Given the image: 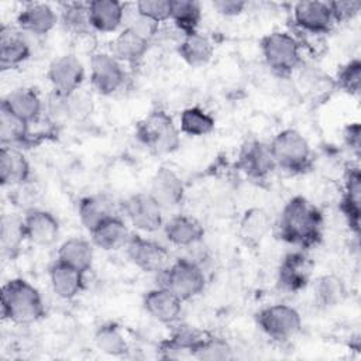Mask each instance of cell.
I'll use <instances>...</instances> for the list:
<instances>
[{
    "mask_svg": "<svg viewBox=\"0 0 361 361\" xmlns=\"http://www.w3.org/2000/svg\"><path fill=\"white\" fill-rule=\"evenodd\" d=\"M189 355L200 361H227L234 358L233 348L224 338L209 334L192 348Z\"/></svg>",
    "mask_w": 361,
    "mask_h": 361,
    "instance_id": "cell-38",
    "label": "cell"
},
{
    "mask_svg": "<svg viewBox=\"0 0 361 361\" xmlns=\"http://www.w3.org/2000/svg\"><path fill=\"white\" fill-rule=\"evenodd\" d=\"M276 230L283 241L310 248L322 240L323 214L306 197L293 196L282 207Z\"/></svg>",
    "mask_w": 361,
    "mask_h": 361,
    "instance_id": "cell-1",
    "label": "cell"
},
{
    "mask_svg": "<svg viewBox=\"0 0 361 361\" xmlns=\"http://www.w3.org/2000/svg\"><path fill=\"white\" fill-rule=\"evenodd\" d=\"M137 13L157 23H164L171 18L172 0H141L134 4Z\"/></svg>",
    "mask_w": 361,
    "mask_h": 361,
    "instance_id": "cell-42",
    "label": "cell"
},
{
    "mask_svg": "<svg viewBox=\"0 0 361 361\" xmlns=\"http://www.w3.org/2000/svg\"><path fill=\"white\" fill-rule=\"evenodd\" d=\"M142 305L152 319L164 324L178 322L182 313V300L171 290L159 286L145 293Z\"/></svg>",
    "mask_w": 361,
    "mask_h": 361,
    "instance_id": "cell-17",
    "label": "cell"
},
{
    "mask_svg": "<svg viewBox=\"0 0 361 361\" xmlns=\"http://www.w3.org/2000/svg\"><path fill=\"white\" fill-rule=\"evenodd\" d=\"M1 107L31 124L39 118L42 102L35 90L21 87L7 93L1 102Z\"/></svg>",
    "mask_w": 361,
    "mask_h": 361,
    "instance_id": "cell-26",
    "label": "cell"
},
{
    "mask_svg": "<svg viewBox=\"0 0 361 361\" xmlns=\"http://www.w3.org/2000/svg\"><path fill=\"white\" fill-rule=\"evenodd\" d=\"M31 55V48L25 37L13 30L11 27L3 25L0 30V66L3 71L18 68Z\"/></svg>",
    "mask_w": 361,
    "mask_h": 361,
    "instance_id": "cell-22",
    "label": "cell"
},
{
    "mask_svg": "<svg viewBox=\"0 0 361 361\" xmlns=\"http://www.w3.org/2000/svg\"><path fill=\"white\" fill-rule=\"evenodd\" d=\"M93 341L97 350L107 355L121 357L128 353V344L121 329L116 323H104L97 327Z\"/></svg>",
    "mask_w": 361,
    "mask_h": 361,
    "instance_id": "cell-34",
    "label": "cell"
},
{
    "mask_svg": "<svg viewBox=\"0 0 361 361\" xmlns=\"http://www.w3.org/2000/svg\"><path fill=\"white\" fill-rule=\"evenodd\" d=\"M293 21L296 27L307 34H327L336 24L329 1L302 0L293 4Z\"/></svg>",
    "mask_w": 361,
    "mask_h": 361,
    "instance_id": "cell-12",
    "label": "cell"
},
{
    "mask_svg": "<svg viewBox=\"0 0 361 361\" xmlns=\"http://www.w3.org/2000/svg\"><path fill=\"white\" fill-rule=\"evenodd\" d=\"M126 254L128 259L141 271L148 274H158L169 265L168 250L141 234H133L126 245Z\"/></svg>",
    "mask_w": 361,
    "mask_h": 361,
    "instance_id": "cell-10",
    "label": "cell"
},
{
    "mask_svg": "<svg viewBox=\"0 0 361 361\" xmlns=\"http://www.w3.org/2000/svg\"><path fill=\"white\" fill-rule=\"evenodd\" d=\"M48 79L56 96L69 97L79 90L85 79V68L78 56L61 55L49 63Z\"/></svg>",
    "mask_w": 361,
    "mask_h": 361,
    "instance_id": "cell-11",
    "label": "cell"
},
{
    "mask_svg": "<svg viewBox=\"0 0 361 361\" xmlns=\"http://www.w3.org/2000/svg\"><path fill=\"white\" fill-rule=\"evenodd\" d=\"M93 258V245L87 240L79 237L65 240L58 248V261L85 274L92 268Z\"/></svg>",
    "mask_w": 361,
    "mask_h": 361,
    "instance_id": "cell-29",
    "label": "cell"
},
{
    "mask_svg": "<svg viewBox=\"0 0 361 361\" xmlns=\"http://www.w3.org/2000/svg\"><path fill=\"white\" fill-rule=\"evenodd\" d=\"M257 323L269 338L276 341H288L302 329L300 313L285 303H275L261 309L257 313Z\"/></svg>",
    "mask_w": 361,
    "mask_h": 361,
    "instance_id": "cell-7",
    "label": "cell"
},
{
    "mask_svg": "<svg viewBox=\"0 0 361 361\" xmlns=\"http://www.w3.org/2000/svg\"><path fill=\"white\" fill-rule=\"evenodd\" d=\"M212 6L219 14L224 17H235L245 10L247 3L241 0H216L212 3Z\"/></svg>",
    "mask_w": 361,
    "mask_h": 361,
    "instance_id": "cell-46",
    "label": "cell"
},
{
    "mask_svg": "<svg viewBox=\"0 0 361 361\" xmlns=\"http://www.w3.org/2000/svg\"><path fill=\"white\" fill-rule=\"evenodd\" d=\"M157 275V286L175 293L182 302L200 295L206 286V275L202 267L189 258H179Z\"/></svg>",
    "mask_w": 361,
    "mask_h": 361,
    "instance_id": "cell-3",
    "label": "cell"
},
{
    "mask_svg": "<svg viewBox=\"0 0 361 361\" xmlns=\"http://www.w3.org/2000/svg\"><path fill=\"white\" fill-rule=\"evenodd\" d=\"M176 28L183 34H192L197 31L202 21L200 3L195 0H172L171 18Z\"/></svg>",
    "mask_w": 361,
    "mask_h": 361,
    "instance_id": "cell-33",
    "label": "cell"
},
{
    "mask_svg": "<svg viewBox=\"0 0 361 361\" xmlns=\"http://www.w3.org/2000/svg\"><path fill=\"white\" fill-rule=\"evenodd\" d=\"M347 295L344 281L333 274L320 276L314 283L316 302L323 307H331L343 302Z\"/></svg>",
    "mask_w": 361,
    "mask_h": 361,
    "instance_id": "cell-37",
    "label": "cell"
},
{
    "mask_svg": "<svg viewBox=\"0 0 361 361\" xmlns=\"http://www.w3.org/2000/svg\"><path fill=\"white\" fill-rule=\"evenodd\" d=\"M1 316L16 324H31L45 316L39 290L23 278H13L1 288Z\"/></svg>",
    "mask_w": 361,
    "mask_h": 361,
    "instance_id": "cell-2",
    "label": "cell"
},
{
    "mask_svg": "<svg viewBox=\"0 0 361 361\" xmlns=\"http://www.w3.org/2000/svg\"><path fill=\"white\" fill-rule=\"evenodd\" d=\"M216 120L210 113L197 106L182 110L179 117V131L189 137H203L213 133Z\"/></svg>",
    "mask_w": 361,
    "mask_h": 361,
    "instance_id": "cell-32",
    "label": "cell"
},
{
    "mask_svg": "<svg viewBox=\"0 0 361 361\" xmlns=\"http://www.w3.org/2000/svg\"><path fill=\"white\" fill-rule=\"evenodd\" d=\"M265 63L279 76H289L302 63V44L286 31H272L261 39Z\"/></svg>",
    "mask_w": 361,
    "mask_h": 361,
    "instance_id": "cell-4",
    "label": "cell"
},
{
    "mask_svg": "<svg viewBox=\"0 0 361 361\" xmlns=\"http://www.w3.org/2000/svg\"><path fill=\"white\" fill-rule=\"evenodd\" d=\"M343 140L345 147L358 158L361 151V127L360 123H350L343 130Z\"/></svg>",
    "mask_w": 361,
    "mask_h": 361,
    "instance_id": "cell-45",
    "label": "cell"
},
{
    "mask_svg": "<svg viewBox=\"0 0 361 361\" xmlns=\"http://www.w3.org/2000/svg\"><path fill=\"white\" fill-rule=\"evenodd\" d=\"M49 281L54 293L65 300L76 298L85 285V272L55 261L49 268Z\"/></svg>",
    "mask_w": 361,
    "mask_h": 361,
    "instance_id": "cell-25",
    "label": "cell"
},
{
    "mask_svg": "<svg viewBox=\"0 0 361 361\" xmlns=\"http://www.w3.org/2000/svg\"><path fill=\"white\" fill-rule=\"evenodd\" d=\"M58 23V16L47 3H28L17 16V25L21 31L32 35H45Z\"/></svg>",
    "mask_w": 361,
    "mask_h": 361,
    "instance_id": "cell-20",
    "label": "cell"
},
{
    "mask_svg": "<svg viewBox=\"0 0 361 361\" xmlns=\"http://www.w3.org/2000/svg\"><path fill=\"white\" fill-rule=\"evenodd\" d=\"M25 240L23 217L4 214L0 221V247L1 254L7 258H14Z\"/></svg>",
    "mask_w": 361,
    "mask_h": 361,
    "instance_id": "cell-35",
    "label": "cell"
},
{
    "mask_svg": "<svg viewBox=\"0 0 361 361\" xmlns=\"http://www.w3.org/2000/svg\"><path fill=\"white\" fill-rule=\"evenodd\" d=\"M166 240L176 247H192L203 240L202 223L188 214H176L164 224Z\"/></svg>",
    "mask_w": 361,
    "mask_h": 361,
    "instance_id": "cell-23",
    "label": "cell"
},
{
    "mask_svg": "<svg viewBox=\"0 0 361 361\" xmlns=\"http://www.w3.org/2000/svg\"><path fill=\"white\" fill-rule=\"evenodd\" d=\"M28 123L0 107V142L1 145L16 147L28 140Z\"/></svg>",
    "mask_w": 361,
    "mask_h": 361,
    "instance_id": "cell-36",
    "label": "cell"
},
{
    "mask_svg": "<svg viewBox=\"0 0 361 361\" xmlns=\"http://www.w3.org/2000/svg\"><path fill=\"white\" fill-rule=\"evenodd\" d=\"M271 230L269 214L261 207L248 209L240 221V235L247 244H258Z\"/></svg>",
    "mask_w": 361,
    "mask_h": 361,
    "instance_id": "cell-31",
    "label": "cell"
},
{
    "mask_svg": "<svg viewBox=\"0 0 361 361\" xmlns=\"http://www.w3.org/2000/svg\"><path fill=\"white\" fill-rule=\"evenodd\" d=\"M237 166L252 180H264L274 172L276 164L269 144L250 140L240 149Z\"/></svg>",
    "mask_w": 361,
    "mask_h": 361,
    "instance_id": "cell-13",
    "label": "cell"
},
{
    "mask_svg": "<svg viewBox=\"0 0 361 361\" xmlns=\"http://www.w3.org/2000/svg\"><path fill=\"white\" fill-rule=\"evenodd\" d=\"M361 173L358 166H350L344 175V192L340 202V210L355 234L360 233L361 212Z\"/></svg>",
    "mask_w": 361,
    "mask_h": 361,
    "instance_id": "cell-19",
    "label": "cell"
},
{
    "mask_svg": "<svg viewBox=\"0 0 361 361\" xmlns=\"http://www.w3.org/2000/svg\"><path fill=\"white\" fill-rule=\"evenodd\" d=\"M78 216L83 227L92 233L99 224L117 216V206L106 193L87 195L79 200Z\"/></svg>",
    "mask_w": 361,
    "mask_h": 361,
    "instance_id": "cell-18",
    "label": "cell"
},
{
    "mask_svg": "<svg viewBox=\"0 0 361 361\" xmlns=\"http://www.w3.org/2000/svg\"><path fill=\"white\" fill-rule=\"evenodd\" d=\"M121 212L140 231L155 233L164 226V209L149 192H140L128 196L121 203Z\"/></svg>",
    "mask_w": 361,
    "mask_h": 361,
    "instance_id": "cell-8",
    "label": "cell"
},
{
    "mask_svg": "<svg viewBox=\"0 0 361 361\" xmlns=\"http://www.w3.org/2000/svg\"><path fill=\"white\" fill-rule=\"evenodd\" d=\"M25 240L38 247H49L59 237L58 219L42 209H30L23 217Z\"/></svg>",
    "mask_w": 361,
    "mask_h": 361,
    "instance_id": "cell-15",
    "label": "cell"
},
{
    "mask_svg": "<svg viewBox=\"0 0 361 361\" xmlns=\"http://www.w3.org/2000/svg\"><path fill=\"white\" fill-rule=\"evenodd\" d=\"M92 241L102 250L114 251L120 248H126L128 240L131 238V233L126 224V221L117 214L114 217L107 219L102 224H99L92 233Z\"/></svg>",
    "mask_w": 361,
    "mask_h": 361,
    "instance_id": "cell-27",
    "label": "cell"
},
{
    "mask_svg": "<svg viewBox=\"0 0 361 361\" xmlns=\"http://www.w3.org/2000/svg\"><path fill=\"white\" fill-rule=\"evenodd\" d=\"M135 135L155 154H171L180 144L179 130L172 117L161 109L152 110L137 124Z\"/></svg>",
    "mask_w": 361,
    "mask_h": 361,
    "instance_id": "cell-5",
    "label": "cell"
},
{
    "mask_svg": "<svg viewBox=\"0 0 361 361\" xmlns=\"http://www.w3.org/2000/svg\"><path fill=\"white\" fill-rule=\"evenodd\" d=\"M312 271L313 262L305 252H289L279 264L276 278L278 286L285 292H300L310 282Z\"/></svg>",
    "mask_w": 361,
    "mask_h": 361,
    "instance_id": "cell-14",
    "label": "cell"
},
{
    "mask_svg": "<svg viewBox=\"0 0 361 361\" xmlns=\"http://www.w3.org/2000/svg\"><path fill=\"white\" fill-rule=\"evenodd\" d=\"M135 10V7H134ZM127 28L133 30L134 32H137L140 37H142L144 39L147 41H152V38L158 34V30H159V23L145 17V16H141L140 13H137V10L134 11V16L130 18L128 24L126 25Z\"/></svg>",
    "mask_w": 361,
    "mask_h": 361,
    "instance_id": "cell-43",
    "label": "cell"
},
{
    "mask_svg": "<svg viewBox=\"0 0 361 361\" xmlns=\"http://www.w3.org/2000/svg\"><path fill=\"white\" fill-rule=\"evenodd\" d=\"M90 82L99 94L110 96L116 93L126 82L123 63L111 54H93L90 58Z\"/></svg>",
    "mask_w": 361,
    "mask_h": 361,
    "instance_id": "cell-9",
    "label": "cell"
},
{
    "mask_svg": "<svg viewBox=\"0 0 361 361\" xmlns=\"http://www.w3.org/2000/svg\"><path fill=\"white\" fill-rule=\"evenodd\" d=\"M207 334L188 326L178 327L168 340L162 343V351H180L190 354L192 348L206 337Z\"/></svg>",
    "mask_w": 361,
    "mask_h": 361,
    "instance_id": "cell-39",
    "label": "cell"
},
{
    "mask_svg": "<svg viewBox=\"0 0 361 361\" xmlns=\"http://www.w3.org/2000/svg\"><path fill=\"white\" fill-rule=\"evenodd\" d=\"M178 52H179V56L188 65L203 66L212 59L214 47L209 37L196 31L182 37V41L179 42V47H178Z\"/></svg>",
    "mask_w": 361,
    "mask_h": 361,
    "instance_id": "cell-30",
    "label": "cell"
},
{
    "mask_svg": "<svg viewBox=\"0 0 361 361\" xmlns=\"http://www.w3.org/2000/svg\"><path fill=\"white\" fill-rule=\"evenodd\" d=\"M62 24L76 34L86 31L90 27L87 3H66L62 8Z\"/></svg>",
    "mask_w": 361,
    "mask_h": 361,
    "instance_id": "cell-40",
    "label": "cell"
},
{
    "mask_svg": "<svg viewBox=\"0 0 361 361\" xmlns=\"http://www.w3.org/2000/svg\"><path fill=\"white\" fill-rule=\"evenodd\" d=\"M329 6L331 8V13H333V17H334L336 23H343V21L353 20L361 8V3L355 1V0L329 1Z\"/></svg>",
    "mask_w": 361,
    "mask_h": 361,
    "instance_id": "cell-44",
    "label": "cell"
},
{
    "mask_svg": "<svg viewBox=\"0 0 361 361\" xmlns=\"http://www.w3.org/2000/svg\"><path fill=\"white\" fill-rule=\"evenodd\" d=\"M31 176V168L24 154L8 145L0 148V182L3 186H18Z\"/></svg>",
    "mask_w": 361,
    "mask_h": 361,
    "instance_id": "cell-24",
    "label": "cell"
},
{
    "mask_svg": "<svg viewBox=\"0 0 361 361\" xmlns=\"http://www.w3.org/2000/svg\"><path fill=\"white\" fill-rule=\"evenodd\" d=\"M89 24L100 32H114L124 21L126 6L116 0H93L87 3Z\"/></svg>",
    "mask_w": 361,
    "mask_h": 361,
    "instance_id": "cell-21",
    "label": "cell"
},
{
    "mask_svg": "<svg viewBox=\"0 0 361 361\" xmlns=\"http://www.w3.org/2000/svg\"><path fill=\"white\" fill-rule=\"evenodd\" d=\"M149 193L164 210H168L182 203L185 197V185L172 168L159 166L151 179Z\"/></svg>",
    "mask_w": 361,
    "mask_h": 361,
    "instance_id": "cell-16",
    "label": "cell"
},
{
    "mask_svg": "<svg viewBox=\"0 0 361 361\" xmlns=\"http://www.w3.org/2000/svg\"><path fill=\"white\" fill-rule=\"evenodd\" d=\"M149 41L130 28H124L111 42V55L121 63H138L149 49Z\"/></svg>",
    "mask_w": 361,
    "mask_h": 361,
    "instance_id": "cell-28",
    "label": "cell"
},
{
    "mask_svg": "<svg viewBox=\"0 0 361 361\" xmlns=\"http://www.w3.org/2000/svg\"><path fill=\"white\" fill-rule=\"evenodd\" d=\"M276 166L289 173H303L312 165V149L307 140L293 128L279 131L269 142Z\"/></svg>",
    "mask_w": 361,
    "mask_h": 361,
    "instance_id": "cell-6",
    "label": "cell"
},
{
    "mask_svg": "<svg viewBox=\"0 0 361 361\" xmlns=\"http://www.w3.org/2000/svg\"><path fill=\"white\" fill-rule=\"evenodd\" d=\"M336 85L350 93V94H358L361 89V61L358 58L350 59L345 62L340 71L337 72Z\"/></svg>",
    "mask_w": 361,
    "mask_h": 361,
    "instance_id": "cell-41",
    "label": "cell"
}]
</instances>
